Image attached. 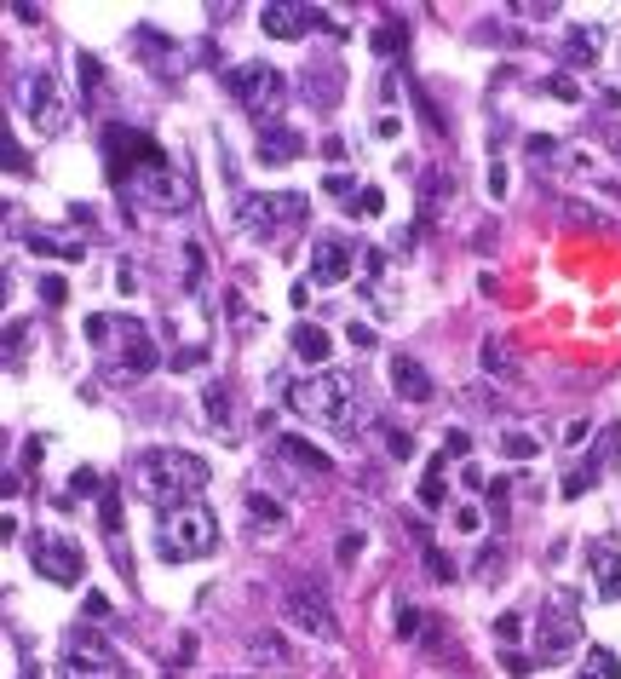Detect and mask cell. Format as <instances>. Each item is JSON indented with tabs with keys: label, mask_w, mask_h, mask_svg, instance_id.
<instances>
[{
	"label": "cell",
	"mask_w": 621,
	"mask_h": 679,
	"mask_svg": "<svg viewBox=\"0 0 621 679\" xmlns=\"http://www.w3.org/2000/svg\"><path fill=\"white\" fill-rule=\"evenodd\" d=\"M81 334L98 346V357H104V380H110V386H127V380L150 375V369L161 363L156 340H150V328L138 323V317H121V311H92L87 323H81Z\"/></svg>",
	"instance_id": "obj_1"
},
{
	"label": "cell",
	"mask_w": 621,
	"mask_h": 679,
	"mask_svg": "<svg viewBox=\"0 0 621 679\" xmlns=\"http://www.w3.org/2000/svg\"><path fill=\"white\" fill-rule=\"evenodd\" d=\"M202 484H207V461L190 455V449H144L133 461V490L156 513H173L184 501H196Z\"/></svg>",
	"instance_id": "obj_2"
},
{
	"label": "cell",
	"mask_w": 621,
	"mask_h": 679,
	"mask_svg": "<svg viewBox=\"0 0 621 679\" xmlns=\"http://www.w3.org/2000/svg\"><path fill=\"white\" fill-rule=\"evenodd\" d=\"M288 409L305 415V421L328 426V432H345L351 415H357V386L340 369H322L311 380H288Z\"/></svg>",
	"instance_id": "obj_3"
},
{
	"label": "cell",
	"mask_w": 621,
	"mask_h": 679,
	"mask_svg": "<svg viewBox=\"0 0 621 679\" xmlns=\"http://www.w3.org/2000/svg\"><path fill=\"white\" fill-rule=\"evenodd\" d=\"M305 219H311V202L299 190H265V196L236 202V231L253 236V242H288V236L305 231Z\"/></svg>",
	"instance_id": "obj_4"
},
{
	"label": "cell",
	"mask_w": 621,
	"mask_h": 679,
	"mask_svg": "<svg viewBox=\"0 0 621 679\" xmlns=\"http://www.w3.org/2000/svg\"><path fill=\"white\" fill-rule=\"evenodd\" d=\"M156 553L167 564H190V559H213L219 553V518L207 513L202 501H184L173 513H161L156 524Z\"/></svg>",
	"instance_id": "obj_5"
},
{
	"label": "cell",
	"mask_w": 621,
	"mask_h": 679,
	"mask_svg": "<svg viewBox=\"0 0 621 679\" xmlns=\"http://www.w3.org/2000/svg\"><path fill=\"white\" fill-rule=\"evenodd\" d=\"M225 93L248 116H259V127H265L276 116V104L288 98V75L276 70V64H236V70H225Z\"/></svg>",
	"instance_id": "obj_6"
},
{
	"label": "cell",
	"mask_w": 621,
	"mask_h": 679,
	"mask_svg": "<svg viewBox=\"0 0 621 679\" xmlns=\"http://www.w3.org/2000/svg\"><path fill=\"white\" fill-rule=\"evenodd\" d=\"M121 196H127L133 208H167V213L196 208V185H190L173 162H161V167H150V173L127 179V185H121Z\"/></svg>",
	"instance_id": "obj_7"
},
{
	"label": "cell",
	"mask_w": 621,
	"mask_h": 679,
	"mask_svg": "<svg viewBox=\"0 0 621 679\" xmlns=\"http://www.w3.org/2000/svg\"><path fill=\"white\" fill-rule=\"evenodd\" d=\"M104 162H110V179H115V190H121L127 179L161 167L167 156H161V144L150 139V133H138V127H104Z\"/></svg>",
	"instance_id": "obj_8"
},
{
	"label": "cell",
	"mask_w": 621,
	"mask_h": 679,
	"mask_svg": "<svg viewBox=\"0 0 621 679\" xmlns=\"http://www.w3.org/2000/svg\"><path fill=\"white\" fill-rule=\"evenodd\" d=\"M18 110L29 116V127H35V133H46V139L69 133V104H64L58 81H52L46 70H29L18 81Z\"/></svg>",
	"instance_id": "obj_9"
},
{
	"label": "cell",
	"mask_w": 621,
	"mask_h": 679,
	"mask_svg": "<svg viewBox=\"0 0 621 679\" xmlns=\"http://www.w3.org/2000/svg\"><path fill=\"white\" fill-rule=\"evenodd\" d=\"M282 616H288V628L294 633H311V639H340V616L328 605V593L311 582H299L282 593Z\"/></svg>",
	"instance_id": "obj_10"
},
{
	"label": "cell",
	"mask_w": 621,
	"mask_h": 679,
	"mask_svg": "<svg viewBox=\"0 0 621 679\" xmlns=\"http://www.w3.org/2000/svg\"><path fill=\"white\" fill-rule=\"evenodd\" d=\"M58 668H64V679H127L121 656H115L98 633H75V639H64Z\"/></svg>",
	"instance_id": "obj_11"
},
{
	"label": "cell",
	"mask_w": 621,
	"mask_h": 679,
	"mask_svg": "<svg viewBox=\"0 0 621 679\" xmlns=\"http://www.w3.org/2000/svg\"><path fill=\"white\" fill-rule=\"evenodd\" d=\"M581 645V616H575V599L564 593H552L547 605H541V633H535V651L541 656H564Z\"/></svg>",
	"instance_id": "obj_12"
},
{
	"label": "cell",
	"mask_w": 621,
	"mask_h": 679,
	"mask_svg": "<svg viewBox=\"0 0 621 679\" xmlns=\"http://www.w3.org/2000/svg\"><path fill=\"white\" fill-rule=\"evenodd\" d=\"M29 559H35V570H41L46 582L58 587H75L81 576H87V559H81V547L75 541H29Z\"/></svg>",
	"instance_id": "obj_13"
},
{
	"label": "cell",
	"mask_w": 621,
	"mask_h": 679,
	"mask_svg": "<svg viewBox=\"0 0 621 679\" xmlns=\"http://www.w3.org/2000/svg\"><path fill=\"white\" fill-rule=\"evenodd\" d=\"M317 24H322L317 6H282V0L259 6V29H265L271 41H299L305 29H317Z\"/></svg>",
	"instance_id": "obj_14"
},
{
	"label": "cell",
	"mask_w": 621,
	"mask_h": 679,
	"mask_svg": "<svg viewBox=\"0 0 621 679\" xmlns=\"http://www.w3.org/2000/svg\"><path fill=\"white\" fill-rule=\"evenodd\" d=\"M351 277V248H345L340 236H317V248H311V282L317 288H340Z\"/></svg>",
	"instance_id": "obj_15"
},
{
	"label": "cell",
	"mask_w": 621,
	"mask_h": 679,
	"mask_svg": "<svg viewBox=\"0 0 621 679\" xmlns=\"http://www.w3.org/2000/svg\"><path fill=\"white\" fill-rule=\"evenodd\" d=\"M386 375H391V386H397V398L403 403H432V375H426L414 357H391Z\"/></svg>",
	"instance_id": "obj_16"
},
{
	"label": "cell",
	"mask_w": 621,
	"mask_h": 679,
	"mask_svg": "<svg viewBox=\"0 0 621 679\" xmlns=\"http://www.w3.org/2000/svg\"><path fill=\"white\" fill-rule=\"evenodd\" d=\"M299 156H305V139L294 127H276V121L259 127V162H299Z\"/></svg>",
	"instance_id": "obj_17"
},
{
	"label": "cell",
	"mask_w": 621,
	"mask_h": 679,
	"mask_svg": "<svg viewBox=\"0 0 621 679\" xmlns=\"http://www.w3.org/2000/svg\"><path fill=\"white\" fill-rule=\"evenodd\" d=\"M621 467V426H598V438H593V455L581 461V472H593V478H604V472H616Z\"/></svg>",
	"instance_id": "obj_18"
},
{
	"label": "cell",
	"mask_w": 621,
	"mask_h": 679,
	"mask_svg": "<svg viewBox=\"0 0 621 679\" xmlns=\"http://www.w3.org/2000/svg\"><path fill=\"white\" fill-rule=\"evenodd\" d=\"M587 564H593L598 593H604V599H616V593H621V559H616V547L593 541V547H587Z\"/></svg>",
	"instance_id": "obj_19"
},
{
	"label": "cell",
	"mask_w": 621,
	"mask_h": 679,
	"mask_svg": "<svg viewBox=\"0 0 621 679\" xmlns=\"http://www.w3.org/2000/svg\"><path fill=\"white\" fill-rule=\"evenodd\" d=\"M276 461H294L305 472H334V455H322L317 444H305V438H276Z\"/></svg>",
	"instance_id": "obj_20"
},
{
	"label": "cell",
	"mask_w": 621,
	"mask_h": 679,
	"mask_svg": "<svg viewBox=\"0 0 621 679\" xmlns=\"http://www.w3.org/2000/svg\"><path fill=\"white\" fill-rule=\"evenodd\" d=\"M598 47H604V41H598V29H564V41H558V58H564V64H593Z\"/></svg>",
	"instance_id": "obj_21"
},
{
	"label": "cell",
	"mask_w": 621,
	"mask_h": 679,
	"mask_svg": "<svg viewBox=\"0 0 621 679\" xmlns=\"http://www.w3.org/2000/svg\"><path fill=\"white\" fill-rule=\"evenodd\" d=\"M248 656H253V662H265V668H288V662H294V651H288V639H282V633H253Z\"/></svg>",
	"instance_id": "obj_22"
},
{
	"label": "cell",
	"mask_w": 621,
	"mask_h": 679,
	"mask_svg": "<svg viewBox=\"0 0 621 679\" xmlns=\"http://www.w3.org/2000/svg\"><path fill=\"white\" fill-rule=\"evenodd\" d=\"M288 340H294V352L305 357V363H322V357L334 352V340H328L317 323H294V334H288Z\"/></svg>",
	"instance_id": "obj_23"
},
{
	"label": "cell",
	"mask_w": 621,
	"mask_h": 679,
	"mask_svg": "<svg viewBox=\"0 0 621 679\" xmlns=\"http://www.w3.org/2000/svg\"><path fill=\"white\" fill-rule=\"evenodd\" d=\"M242 507H248V518L259 524V530H282V524H288V507H282V501H271V495H259V490H253Z\"/></svg>",
	"instance_id": "obj_24"
},
{
	"label": "cell",
	"mask_w": 621,
	"mask_h": 679,
	"mask_svg": "<svg viewBox=\"0 0 621 679\" xmlns=\"http://www.w3.org/2000/svg\"><path fill=\"white\" fill-rule=\"evenodd\" d=\"M305 98L317 104V110H328V104H340V70H305Z\"/></svg>",
	"instance_id": "obj_25"
},
{
	"label": "cell",
	"mask_w": 621,
	"mask_h": 679,
	"mask_svg": "<svg viewBox=\"0 0 621 679\" xmlns=\"http://www.w3.org/2000/svg\"><path fill=\"white\" fill-rule=\"evenodd\" d=\"M368 47H374V58H397V52L409 47V29L397 24V18H386V24L368 35Z\"/></svg>",
	"instance_id": "obj_26"
},
{
	"label": "cell",
	"mask_w": 621,
	"mask_h": 679,
	"mask_svg": "<svg viewBox=\"0 0 621 679\" xmlns=\"http://www.w3.org/2000/svg\"><path fill=\"white\" fill-rule=\"evenodd\" d=\"M75 70H81V104H98V93H104V64L92 58V52H75Z\"/></svg>",
	"instance_id": "obj_27"
},
{
	"label": "cell",
	"mask_w": 621,
	"mask_h": 679,
	"mask_svg": "<svg viewBox=\"0 0 621 679\" xmlns=\"http://www.w3.org/2000/svg\"><path fill=\"white\" fill-rule=\"evenodd\" d=\"M575 679H621V662L604 645H587V656H581V674Z\"/></svg>",
	"instance_id": "obj_28"
},
{
	"label": "cell",
	"mask_w": 621,
	"mask_h": 679,
	"mask_svg": "<svg viewBox=\"0 0 621 679\" xmlns=\"http://www.w3.org/2000/svg\"><path fill=\"white\" fill-rule=\"evenodd\" d=\"M443 461H449V449H443L432 467H426V478H420V507H426V513H432V507H443Z\"/></svg>",
	"instance_id": "obj_29"
},
{
	"label": "cell",
	"mask_w": 621,
	"mask_h": 679,
	"mask_svg": "<svg viewBox=\"0 0 621 679\" xmlns=\"http://www.w3.org/2000/svg\"><path fill=\"white\" fill-rule=\"evenodd\" d=\"M225 311H230V328H236V334H253V328H259L253 305L242 300V288H230V294H225Z\"/></svg>",
	"instance_id": "obj_30"
},
{
	"label": "cell",
	"mask_w": 621,
	"mask_h": 679,
	"mask_svg": "<svg viewBox=\"0 0 621 679\" xmlns=\"http://www.w3.org/2000/svg\"><path fill=\"white\" fill-rule=\"evenodd\" d=\"M483 375H495V380H512V363H506V346H501V334H489V340H483Z\"/></svg>",
	"instance_id": "obj_31"
},
{
	"label": "cell",
	"mask_w": 621,
	"mask_h": 679,
	"mask_svg": "<svg viewBox=\"0 0 621 679\" xmlns=\"http://www.w3.org/2000/svg\"><path fill=\"white\" fill-rule=\"evenodd\" d=\"M184 282H190V288H202L207 282V248L196 242V236L184 242Z\"/></svg>",
	"instance_id": "obj_32"
},
{
	"label": "cell",
	"mask_w": 621,
	"mask_h": 679,
	"mask_svg": "<svg viewBox=\"0 0 621 679\" xmlns=\"http://www.w3.org/2000/svg\"><path fill=\"white\" fill-rule=\"evenodd\" d=\"M501 455H506V461H535L541 444H535L529 432H501Z\"/></svg>",
	"instance_id": "obj_33"
},
{
	"label": "cell",
	"mask_w": 621,
	"mask_h": 679,
	"mask_svg": "<svg viewBox=\"0 0 621 679\" xmlns=\"http://www.w3.org/2000/svg\"><path fill=\"white\" fill-rule=\"evenodd\" d=\"M351 213H357V219H380V213H386V190H357Z\"/></svg>",
	"instance_id": "obj_34"
},
{
	"label": "cell",
	"mask_w": 621,
	"mask_h": 679,
	"mask_svg": "<svg viewBox=\"0 0 621 679\" xmlns=\"http://www.w3.org/2000/svg\"><path fill=\"white\" fill-rule=\"evenodd\" d=\"M202 403H207V421H213V426H225V421H230V398H225V386H207Z\"/></svg>",
	"instance_id": "obj_35"
},
{
	"label": "cell",
	"mask_w": 621,
	"mask_h": 679,
	"mask_svg": "<svg viewBox=\"0 0 621 679\" xmlns=\"http://www.w3.org/2000/svg\"><path fill=\"white\" fill-rule=\"evenodd\" d=\"M98 518H104V530H110V536H121V495H115L110 484H104V501H98Z\"/></svg>",
	"instance_id": "obj_36"
},
{
	"label": "cell",
	"mask_w": 621,
	"mask_h": 679,
	"mask_svg": "<svg viewBox=\"0 0 621 679\" xmlns=\"http://www.w3.org/2000/svg\"><path fill=\"white\" fill-rule=\"evenodd\" d=\"M426 570H432L437 582H455V559H449L443 547H432V541H426Z\"/></svg>",
	"instance_id": "obj_37"
},
{
	"label": "cell",
	"mask_w": 621,
	"mask_h": 679,
	"mask_svg": "<svg viewBox=\"0 0 621 679\" xmlns=\"http://www.w3.org/2000/svg\"><path fill=\"white\" fill-rule=\"evenodd\" d=\"M322 190H328V196H351V202H357V179H351L345 167H334V173H322Z\"/></svg>",
	"instance_id": "obj_38"
},
{
	"label": "cell",
	"mask_w": 621,
	"mask_h": 679,
	"mask_svg": "<svg viewBox=\"0 0 621 679\" xmlns=\"http://www.w3.org/2000/svg\"><path fill=\"white\" fill-rule=\"evenodd\" d=\"M420 628H426V616L414 605H397V639H420Z\"/></svg>",
	"instance_id": "obj_39"
},
{
	"label": "cell",
	"mask_w": 621,
	"mask_h": 679,
	"mask_svg": "<svg viewBox=\"0 0 621 679\" xmlns=\"http://www.w3.org/2000/svg\"><path fill=\"white\" fill-rule=\"evenodd\" d=\"M386 449H391V461H409V455H414V438L403 432V426H386Z\"/></svg>",
	"instance_id": "obj_40"
},
{
	"label": "cell",
	"mask_w": 621,
	"mask_h": 679,
	"mask_svg": "<svg viewBox=\"0 0 621 679\" xmlns=\"http://www.w3.org/2000/svg\"><path fill=\"white\" fill-rule=\"evenodd\" d=\"M547 98H558V104H581V87H575L570 75H552V81H547Z\"/></svg>",
	"instance_id": "obj_41"
},
{
	"label": "cell",
	"mask_w": 621,
	"mask_h": 679,
	"mask_svg": "<svg viewBox=\"0 0 621 679\" xmlns=\"http://www.w3.org/2000/svg\"><path fill=\"white\" fill-rule=\"evenodd\" d=\"M207 363V352L202 346H179V352H173V369H179V375H190V369H202Z\"/></svg>",
	"instance_id": "obj_42"
},
{
	"label": "cell",
	"mask_w": 621,
	"mask_h": 679,
	"mask_svg": "<svg viewBox=\"0 0 621 679\" xmlns=\"http://www.w3.org/2000/svg\"><path fill=\"white\" fill-rule=\"evenodd\" d=\"M41 300L46 305H64L69 300V282L64 277H41Z\"/></svg>",
	"instance_id": "obj_43"
},
{
	"label": "cell",
	"mask_w": 621,
	"mask_h": 679,
	"mask_svg": "<svg viewBox=\"0 0 621 679\" xmlns=\"http://www.w3.org/2000/svg\"><path fill=\"white\" fill-rule=\"evenodd\" d=\"M593 484H598L593 472H581V467H575L570 478H564V495H570V501H575V495H587V490H593Z\"/></svg>",
	"instance_id": "obj_44"
},
{
	"label": "cell",
	"mask_w": 621,
	"mask_h": 679,
	"mask_svg": "<svg viewBox=\"0 0 621 679\" xmlns=\"http://www.w3.org/2000/svg\"><path fill=\"white\" fill-rule=\"evenodd\" d=\"M0 162H6V173H23V167H29L23 162V150L12 144V133H6V144H0Z\"/></svg>",
	"instance_id": "obj_45"
},
{
	"label": "cell",
	"mask_w": 621,
	"mask_h": 679,
	"mask_svg": "<svg viewBox=\"0 0 621 679\" xmlns=\"http://www.w3.org/2000/svg\"><path fill=\"white\" fill-rule=\"evenodd\" d=\"M98 484H104V478H98V472H92V467H81V472H75V478H69V490H75V495L98 490Z\"/></svg>",
	"instance_id": "obj_46"
},
{
	"label": "cell",
	"mask_w": 621,
	"mask_h": 679,
	"mask_svg": "<svg viewBox=\"0 0 621 679\" xmlns=\"http://www.w3.org/2000/svg\"><path fill=\"white\" fill-rule=\"evenodd\" d=\"M87 622H110V599L104 593H87Z\"/></svg>",
	"instance_id": "obj_47"
},
{
	"label": "cell",
	"mask_w": 621,
	"mask_h": 679,
	"mask_svg": "<svg viewBox=\"0 0 621 679\" xmlns=\"http://www.w3.org/2000/svg\"><path fill=\"white\" fill-rule=\"evenodd\" d=\"M506 495H512L506 484H489V513H495V524L506 518Z\"/></svg>",
	"instance_id": "obj_48"
},
{
	"label": "cell",
	"mask_w": 621,
	"mask_h": 679,
	"mask_svg": "<svg viewBox=\"0 0 621 679\" xmlns=\"http://www.w3.org/2000/svg\"><path fill=\"white\" fill-rule=\"evenodd\" d=\"M363 541H368V536H345V541H340V564H357V559H363Z\"/></svg>",
	"instance_id": "obj_49"
},
{
	"label": "cell",
	"mask_w": 621,
	"mask_h": 679,
	"mask_svg": "<svg viewBox=\"0 0 621 679\" xmlns=\"http://www.w3.org/2000/svg\"><path fill=\"white\" fill-rule=\"evenodd\" d=\"M495 633H501L506 645H512V639H518V633H524V622H518V616H512V610H506L501 622H495Z\"/></svg>",
	"instance_id": "obj_50"
},
{
	"label": "cell",
	"mask_w": 621,
	"mask_h": 679,
	"mask_svg": "<svg viewBox=\"0 0 621 679\" xmlns=\"http://www.w3.org/2000/svg\"><path fill=\"white\" fill-rule=\"evenodd\" d=\"M397 133H403V121H397V116H380V121H374V139H397Z\"/></svg>",
	"instance_id": "obj_51"
},
{
	"label": "cell",
	"mask_w": 621,
	"mask_h": 679,
	"mask_svg": "<svg viewBox=\"0 0 621 679\" xmlns=\"http://www.w3.org/2000/svg\"><path fill=\"white\" fill-rule=\"evenodd\" d=\"M455 524L466 530V536H478V524H483V518H478V507H460V513H455Z\"/></svg>",
	"instance_id": "obj_52"
},
{
	"label": "cell",
	"mask_w": 621,
	"mask_h": 679,
	"mask_svg": "<svg viewBox=\"0 0 621 679\" xmlns=\"http://www.w3.org/2000/svg\"><path fill=\"white\" fill-rule=\"evenodd\" d=\"M489 196H495V202H501V196H506V167H501V162L489 167Z\"/></svg>",
	"instance_id": "obj_53"
},
{
	"label": "cell",
	"mask_w": 621,
	"mask_h": 679,
	"mask_svg": "<svg viewBox=\"0 0 621 679\" xmlns=\"http://www.w3.org/2000/svg\"><path fill=\"white\" fill-rule=\"evenodd\" d=\"M351 346H374V328H368V323H351Z\"/></svg>",
	"instance_id": "obj_54"
},
{
	"label": "cell",
	"mask_w": 621,
	"mask_h": 679,
	"mask_svg": "<svg viewBox=\"0 0 621 679\" xmlns=\"http://www.w3.org/2000/svg\"><path fill=\"white\" fill-rule=\"evenodd\" d=\"M23 679H41V674H35V668H29V674H23Z\"/></svg>",
	"instance_id": "obj_55"
},
{
	"label": "cell",
	"mask_w": 621,
	"mask_h": 679,
	"mask_svg": "<svg viewBox=\"0 0 621 679\" xmlns=\"http://www.w3.org/2000/svg\"><path fill=\"white\" fill-rule=\"evenodd\" d=\"M225 679H236V674H225Z\"/></svg>",
	"instance_id": "obj_56"
}]
</instances>
